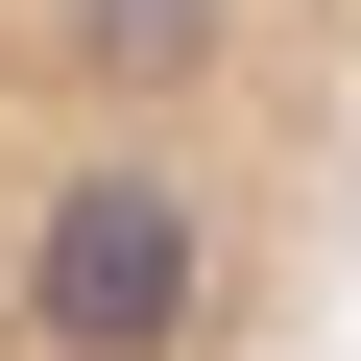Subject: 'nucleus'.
Here are the masks:
<instances>
[{"label":"nucleus","instance_id":"1","mask_svg":"<svg viewBox=\"0 0 361 361\" xmlns=\"http://www.w3.org/2000/svg\"><path fill=\"white\" fill-rule=\"evenodd\" d=\"M361 193V0H0V361H265Z\"/></svg>","mask_w":361,"mask_h":361}]
</instances>
